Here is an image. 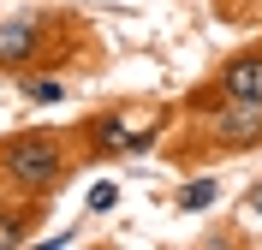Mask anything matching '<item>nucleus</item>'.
<instances>
[{
	"label": "nucleus",
	"instance_id": "3",
	"mask_svg": "<svg viewBox=\"0 0 262 250\" xmlns=\"http://www.w3.org/2000/svg\"><path fill=\"white\" fill-rule=\"evenodd\" d=\"M83 36H90V24L78 12H60V6H30V12L0 18V78H18L36 66H66L72 42H83Z\"/></svg>",
	"mask_w": 262,
	"mask_h": 250
},
{
	"label": "nucleus",
	"instance_id": "4",
	"mask_svg": "<svg viewBox=\"0 0 262 250\" xmlns=\"http://www.w3.org/2000/svg\"><path fill=\"white\" fill-rule=\"evenodd\" d=\"M131 131H137V125H131V101H107V107H96V113H83L66 137H72L78 167H119Z\"/></svg>",
	"mask_w": 262,
	"mask_h": 250
},
{
	"label": "nucleus",
	"instance_id": "9",
	"mask_svg": "<svg viewBox=\"0 0 262 250\" xmlns=\"http://www.w3.org/2000/svg\"><path fill=\"white\" fill-rule=\"evenodd\" d=\"M107 209H119V179H96L83 197V215H107Z\"/></svg>",
	"mask_w": 262,
	"mask_h": 250
},
{
	"label": "nucleus",
	"instance_id": "7",
	"mask_svg": "<svg viewBox=\"0 0 262 250\" xmlns=\"http://www.w3.org/2000/svg\"><path fill=\"white\" fill-rule=\"evenodd\" d=\"M18 96H24V107H60V101H72V83H66L60 66H36V72H18Z\"/></svg>",
	"mask_w": 262,
	"mask_h": 250
},
{
	"label": "nucleus",
	"instance_id": "2",
	"mask_svg": "<svg viewBox=\"0 0 262 250\" xmlns=\"http://www.w3.org/2000/svg\"><path fill=\"white\" fill-rule=\"evenodd\" d=\"M262 149V107L256 101H227L214 113H191V131H167V161L191 173V167H214L232 155Z\"/></svg>",
	"mask_w": 262,
	"mask_h": 250
},
{
	"label": "nucleus",
	"instance_id": "6",
	"mask_svg": "<svg viewBox=\"0 0 262 250\" xmlns=\"http://www.w3.org/2000/svg\"><path fill=\"white\" fill-rule=\"evenodd\" d=\"M48 220V197H0V250H24Z\"/></svg>",
	"mask_w": 262,
	"mask_h": 250
},
{
	"label": "nucleus",
	"instance_id": "1",
	"mask_svg": "<svg viewBox=\"0 0 262 250\" xmlns=\"http://www.w3.org/2000/svg\"><path fill=\"white\" fill-rule=\"evenodd\" d=\"M78 173L72 137L48 125H24V131L0 137V197H60Z\"/></svg>",
	"mask_w": 262,
	"mask_h": 250
},
{
	"label": "nucleus",
	"instance_id": "10",
	"mask_svg": "<svg viewBox=\"0 0 262 250\" xmlns=\"http://www.w3.org/2000/svg\"><path fill=\"white\" fill-rule=\"evenodd\" d=\"M245 209H250V215H262V179H256V185L245 191Z\"/></svg>",
	"mask_w": 262,
	"mask_h": 250
},
{
	"label": "nucleus",
	"instance_id": "8",
	"mask_svg": "<svg viewBox=\"0 0 262 250\" xmlns=\"http://www.w3.org/2000/svg\"><path fill=\"white\" fill-rule=\"evenodd\" d=\"M173 215H203V209H214L221 202V179H214L209 167H191L185 173V185H173Z\"/></svg>",
	"mask_w": 262,
	"mask_h": 250
},
{
	"label": "nucleus",
	"instance_id": "5",
	"mask_svg": "<svg viewBox=\"0 0 262 250\" xmlns=\"http://www.w3.org/2000/svg\"><path fill=\"white\" fill-rule=\"evenodd\" d=\"M209 83H214L227 101H256V107H262V42L232 48L227 60L209 72Z\"/></svg>",
	"mask_w": 262,
	"mask_h": 250
}]
</instances>
